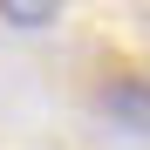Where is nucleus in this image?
Masks as SVG:
<instances>
[{
    "label": "nucleus",
    "instance_id": "1",
    "mask_svg": "<svg viewBox=\"0 0 150 150\" xmlns=\"http://www.w3.org/2000/svg\"><path fill=\"white\" fill-rule=\"evenodd\" d=\"M96 103H103V116L116 123V130L150 137V75H143V68H116L109 82L96 89Z\"/></svg>",
    "mask_w": 150,
    "mask_h": 150
},
{
    "label": "nucleus",
    "instance_id": "2",
    "mask_svg": "<svg viewBox=\"0 0 150 150\" xmlns=\"http://www.w3.org/2000/svg\"><path fill=\"white\" fill-rule=\"evenodd\" d=\"M0 21H7V28H55V21H62V7H55V0H0Z\"/></svg>",
    "mask_w": 150,
    "mask_h": 150
}]
</instances>
